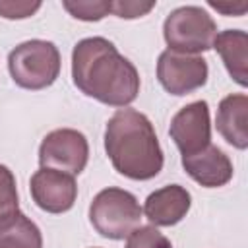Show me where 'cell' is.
<instances>
[{
  "label": "cell",
  "instance_id": "19",
  "mask_svg": "<svg viewBox=\"0 0 248 248\" xmlns=\"http://www.w3.org/2000/svg\"><path fill=\"white\" fill-rule=\"evenodd\" d=\"M41 2L29 0H0V17L4 19H27L41 10Z\"/></svg>",
  "mask_w": 248,
  "mask_h": 248
},
{
  "label": "cell",
  "instance_id": "3",
  "mask_svg": "<svg viewBox=\"0 0 248 248\" xmlns=\"http://www.w3.org/2000/svg\"><path fill=\"white\" fill-rule=\"evenodd\" d=\"M60 66L58 46L45 39L23 41L8 54V70L14 83L29 91L50 87L60 76Z\"/></svg>",
  "mask_w": 248,
  "mask_h": 248
},
{
  "label": "cell",
  "instance_id": "12",
  "mask_svg": "<svg viewBox=\"0 0 248 248\" xmlns=\"http://www.w3.org/2000/svg\"><path fill=\"white\" fill-rule=\"evenodd\" d=\"M217 132L223 140L236 147H248V95L246 93H231L221 99L215 116Z\"/></svg>",
  "mask_w": 248,
  "mask_h": 248
},
{
  "label": "cell",
  "instance_id": "9",
  "mask_svg": "<svg viewBox=\"0 0 248 248\" xmlns=\"http://www.w3.org/2000/svg\"><path fill=\"white\" fill-rule=\"evenodd\" d=\"M29 192L39 209L60 215L74 207L78 198V184L74 176L66 172L41 167L29 180Z\"/></svg>",
  "mask_w": 248,
  "mask_h": 248
},
{
  "label": "cell",
  "instance_id": "7",
  "mask_svg": "<svg viewBox=\"0 0 248 248\" xmlns=\"http://www.w3.org/2000/svg\"><path fill=\"white\" fill-rule=\"evenodd\" d=\"M207 76V60L200 54H182L169 48L159 54L157 79L161 87L174 97H184L203 87Z\"/></svg>",
  "mask_w": 248,
  "mask_h": 248
},
{
  "label": "cell",
  "instance_id": "6",
  "mask_svg": "<svg viewBox=\"0 0 248 248\" xmlns=\"http://www.w3.org/2000/svg\"><path fill=\"white\" fill-rule=\"evenodd\" d=\"M89 161L87 138L74 128H58L48 132L39 145V165L54 169L70 176L81 174Z\"/></svg>",
  "mask_w": 248,
  "mask_h": 248
},
{
  "label": "cell",
  "instance_id": "1",
  "mask_svg": "<svg viewBox=\"0 0 248 248\" xmlns=\"http://www.w3.org/2000/svg\"><path fill=\"white\" fill-rule=\"evenodd\" d=\"M72 79L85 97L116 108L132 105L141 85L136 66L105 37H85L76 43Z\"/></svg>",
  "mask_w": 248,
  "mask_h": 248
},
{
  "label": "cell",
  "instance_id": "5",
  "mask_svg": "<svg viewBox=\"0 0 248 248\" xmlns=\"http://www.w3.org/2000/svg\"><path fill=\"white\" fill-rule=\"evenodd\" d=\"M163 37L169 50L200 54L213 48L217 23L202 6H180L165 17Z\"/></svg>",
  "mask_w": 248,
  "mask_h": 248
},
{
  "label": "cell",
  "instance_id": "16",
  "mask_svg": "<svg viewBox=\"0 0 248 248\" xmlns=\"http://www.w3.org/2000/svg\"><path fill=\"white\" fill-rule=\"evenodd\" d=\"M64 10L81 21H101L110 14L108 0H64Z\"/></svg>",
  "mask_w": 248,
  "mask_h": 248
},
{
  "label": "cell",
  "instance_id": "17",
  "mask_svg": "<svg viewBox=\"0 0 248 248\" xmlns=\"http://www.w3.org/2000/svg\"><path fill=\"white\" fill-rule=\"evenodd\" d=\"M124 248H172V242L153 225L138 227L126 236Z\"/></svg>",
  "mask_w": 248,
  "mask_h": 248
},
{
  "label": "cell",
  "instance_id": "2",
  "mask_svg": "<svg viewBox=\"0 0 248 248\" xmlns=\"http://www.w3.org/2000/svg\"><path fill=\"white\" fill-rule=\"evenodd\" d=\"M105 151L114 170L130 180L155 178L165 155L151 120L136 108H118L105 128Z\"/></svg>",
  "mask_w": 248,
  "mask_h": 248
},
{
  "label": "cell",
  "instance_id": "4",
  "mask_svg": "<svg viewBox=\"0 0 248 248\" xmlns=\"http://www.w3.org/2000/svg\"><path fill=\"white\" fill-rule=\"evenodd\" d=\"M141 205L138 198L116 186L101 190L89 203V223L108 240H124L141 221Z\"/></svg>",
  "mask_w": 248,
  "mask_h": 248
},
{
  "label": "cell",
  "instance_id": "20",
  "mask_svg": "<svg viewBox=\"0 0 248 248\" xmlns=\"http://www.w3.org/2000/svg\"><path fill=\"white\" fill-rule=\"evenodd\" d=\"M209 4V8H213V10H217V12H221L223 16H234V17H238V16H242L246 10H248V4L246 2H240V4H225V2H207Z\"/></svg>",
  "mask_w": 248,
  "mask_h": 248
},
{
  "label": "cell",
  "instance_id": "10",
  "mask_svg": "<svg viewBox=\"0 0 248 248\" xmlns=\"http://www.w3.org/2000/svg\"><path fill=\"white\" fill-rule=\"evenodd\" d=\"M180 163L184 172L203 188H221L231 182L234 172L229 155L213 143L192 155H182Z\"/></svg>",
  "mask_w": 248,
  "mask_h": 248
},
{
  "label": "cell",
  "instance_id": "8",
  "mask_svg": "<svg viewBox=\"0 0 248 248\" xmlns=\"http://www.w3.org/2000/svg\"><path fill=\"white\" fill-rule=\"evenodd\" d=\"M169 136L182 155H192L211 143V120L207 101H194L182 107L170 120Z\"/></svg>",
  "mask_w": 248,
  "mask_h": 248
},
{
  "label": "cell",
  "instance_id": "14",
  "mask_svg": "<svg viewBox=\"0 0 248 248\" xmlns=\"http://www.w3.org/2000/svg\"><path fill=\"white\" fill-rule=\"evenodd\" d=\"M0 248H43L41 229L23 211L0 229Z\"/></svg>",
  "mask_w": 248,
  "mask_h": 248
},
{
  "label": "cell",
  "instance_id": "11",
  "mask_svg": "<svg viewBox=\"0 0 248 248\" xmlns=\"http://www.w3.org/2000/svg\"><path fill=\"white\" fill-rule=\"evenodd\" d=\"M190 207V192L180 184H167L145 198L141 213L153 227H174L188 215Z\"/></svg>",
  "mask_w": 248,
  "mask_h": 248
},
{
  "label": "cell",
  "instance_id": "13",
  "mask_svg": "<svg viewBox=\"0 0 248 248\" xmlns=\"http://www.w3.org/2000/svg\"><path fill=\"white\" fill-rule=\"evenodd\" d=\"M213 48L221 56L229 76L240 85H248V35L242 29H225L217 33Z\"/></svg>",
  "mask_w": 248,
  "mask_h": 248
},
{
  "label": "cell",
  "instance_id": "15",
  "mask_svg": "<svg viewBox=\"0 0 248 248\" xmlns=\"http://www.w3.org/2000/svg\"><path fill=\"white\" fill-rule=\"evenodd\" d=\"M19 196L14 172L0 163V229L19 215Z\"/></svg>",
  "mask_w": 248,
  "mask_h": 248
},
{
  "label": "cell",
  "instance_id": "18",
  "mask_svg": "<svg viewBox=\"0 0 248 248\" xmlns=\"http://www.w3.org/2000/svg\"><path fill=\"white\" fill-rule=\"evenodd\" d=\"M157 2H138V0H114L110 2V14H114L120 19H136L147 16Z\"/></svg>",
  "mask_w": 248,
  "mask_h": 248
}]
</instances>
